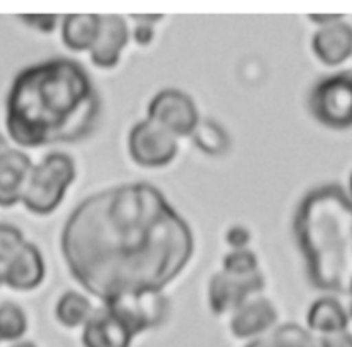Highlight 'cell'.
I'll return each mask as SVG.
<instances>
[{"label":"cell","mask_w":352,"mask_h":347,"mask_svg":"<svg viewBox=\"0 0 352 347\" xmlns=\"http://www.w3.org/2000/svg\"><path fill=\"white\" fill-rule=\"evenodd\" d=\"M69 271L102 302L124 292L164 291L195 253V236L164 192L127 182L88 196L65 220Z\"/></svg>","instance_id":"6da1fadb"},{"label":"cell","mask_w":352,"mask_h":347,"mask_svg":"<svg viewBox=\"0 0 352 347\" xmlns=\"http://www.w3.org/2000/svg\"><path fill=\"white\" fill-rule=\"evenodd\" d=\"M100 115L102 98L91 76L71 58L28 65L17 72L7 93V133L24 148L86 139Z\"/></svg>","instance_id":"7a4b0ae2"},{"label":"cell","mask_w":352,"mask_h":347,"mask_svg":"<svg viewBox=\"0 0 352 347\" xmlns=\"http://www.w3.org/2000/svg\"><path fill=\"white\" fill-rule=\"evenodd\" d=\"M296 243L309 284L318 291L349 294L352 282V198L339 184L306 192L294 213Z\"/></svg>","instance_id":"3957f363"},{"label":"cell","mask_w":352,"mask_h":347,"mask_svg":"<svg viewBox=\"0 0 352 347\" xmlns=\"http://www.w3.org/2000/svg\"><path fill=\"white\" fill-rule=\"evenodd\" d=\"M76 179V165L69 155L48 153L31 172L23 205L34 215L55 212Z\"/></svg>","instance_id":"277c9868"},{"label":"cell","mask_w":352,"mask_h":347,"mask_svg":"<svg viewBox=\"0 0 352 347\" xmlns=\"http://www.w3.org/2000/svg\"><path fill=\"white\" fill-rule=\"evenodd\" d=\"M308 105L322 126L336 131L352 127V71L318 79L309 91Z\"/></svg>","instance_id":"5b68a950"},{"label":"cell","mask_w":352,"mask_h":347,"mask_svg":"<svg viewBox=\"0 0 352 347\" xmlns=\"http://www.w3.org/2000/svg\"><path fill=\"white\" fill-rule=\"evenodd\" d=\"M134 335L155 328L167 320L170 302L160 291L124 292L103 302Z\"/></svg>","instance_id":"8992f818"},{"label":"cell","mask_w":352,"mask_h":347,"mask_svg":"<svg viewBox=\"0 0 352 347\" xmlns=\"http://www.w3.org/2000/svg\"><path fill=\"white\" fill-rule=\"evenodd\" d=\"M127 148L138 165L158 168L168 165L177 157L179 143L177 136L146 117L133 126L127 137Z\"/></svg>","instance_id":"52a82bcc"},{"label":"cell","mask_w":352,"mask_h":347,"mask_svg":"<svg viewBox=\"0 0 352 347\" xmlns=\"http://www.w3.org/2000/svg\"><path fill=\"white\" fill-rule=\"evenodd\" d=\"M148 119L160 124L174 136H191L199 124V112L188 93L175 88L158 91L148 105Z\"/></svg>","instance_id":"ba28073f"},{"label":"cell","mask_w":352,"mask_h":347,"mask_svg":"<svg viewBox=\"0 0 352 347\" xmlns=\"http://www.w3.org/2000/svg\"><path fill=\"white\" fill-rule=\"evenodd\" d=\"M265 278L261 271L250 275H236L222 270L217 271L210 280L208 301L215 315L237 311L246 304L256 292L263 291Z\"/></svg>","instance_id":"9c48e42d"},{"label":"cell","mask_w":352,"mask_h":347,"mask_svg":"<svg viewBox=\"0 0 352 347\" xmlns=\"http://www.w3.org/2000/svg\"><path fill=\"white\" fill-rule=\"evenodd\" d=\"M34 165L26 153L9 148L0 153V206L9 208L23 201Z\"/></svg>","instance_id":"30bf717a"},{"label":"cell","mask_w":352,"mask_h":347,"mask_svg":"<svg viewBox=\"0 0 352 347\" xmlns=\"http://www.w3.org/2000/svg\"><path fill=\"white\" fill-rule=\"evenodd\" d=\"M134 333L103 306L95 309L81 333L85 347H131Z\"/></svg>","instance_id":"8fae6325"},{"label":"cell","mask_w":352,"mask_h":347,"mask_svg":"<svg viewBox=\"0 0 352 347\" xmlns=\"http://www.w3.org/2000/svg\"><path fill=\"white\" fill-rule=\"evenodd\" d=\"M127 41H129V30L126 21L116 14L102 16L98 38L89 50L91 62L102 69L116 67Z\"/></svg>","instance_id":"7c38bea8"},{"label":"cell","mask_w":352,"mask_h":347,"mask_svg":"<svg viewBox=\"0 0 352 347\" xmlns=\"http://www.w3.org/2000/svg\"><path fill=\"white\" fill-rule=\"evenodd\" d=\"M311 48L320 62L329 67L344 64L352 57V26L349 23H339L323 26L313 34Z\"/></svg>","instance_id":"4fadbf2b"},{"label":"cell","mask_w":352,"mask_h":347,"mask_svg":"<svg viewBox=\"0 0 352 347\" xmlns=\"http://www.w3.org/2000/svg\"><path fill=\"white\" fill-rule=\"evenodd\" d=\"M277 318V309L270 299H253L234 311L230 318V332L237 339H253L270 330Z\"/></svg>","instance_id":"5bb4252c"},{"label":"cell","mask_w":352,"mask_h":347,"mask_svg":"<svg viewBox=\"0 0 352 347\" xmlns=\"http://www.w3.org/2000/svg\"><path fill=\"white\" fill-rule=\"evenodd\" d=\"M45 278V261L34 244L26 243L23 249L6 265L3 284L14 291H33Z\"/></svg>","instance_id":"9a60e30c"},{"label":"cell","mask_w":352,"mask_h":347,"mask_svg":"<svg viewBox=\"0 0 352 347\" xmlns=\"http://www.w3.org/2000/svg\"><path fill=\"white\" fill-rule=\"evenodd\" d=\"M308 326L311 332L325 335H337L347 332L349 326V313L336 298L316 299L308 311Z\"/></svg>","instance_id":"2e32d148"},{"label":"cell","mask_w":352,"mask_h":347,"mask_svg":"<svg viewBox=\"0 0 352 347\" xmlns=\"http://www.w3.org/2000/svg\"><path fill=\"white\" fill-rule=\"evenodd\" d=\"M100 14H67L62 19V41L72 52L91 50L100 33Z\"/></svg>","instance_id":"e0dca14e"},{"label":"cell","mask_w":352,"mask_h":347,"mask_svg":"<svg viewBox=\"0 0 352 347\" xmlns=\"http://www.w3.org/2000/svg\"><path fill=\"white\" fill-rule=\"evenodd\" d=\"M93 313L95 309H93L89 299L76 291H67L65 294H62L55 306V316H57L58 323L67 328L85 326Z\"/></svg>","instance_id":"ac0fdd59"},{"label":"cell","mask_w":352,"mask_h":347,"mask_svg":"<svg viewBox=\"0 0 352 347\" xmlns=\"http://www.w3.org/2000/svg\"><path fill=\"white\" fill-rule=\"evenodd\" d=\"M246 347H320V339H315L308 330L296 323H285L268 337L253 340Z\"/></svg>","instance_id":"d6986e66"},{"label":"cell","mask_w":352,"mask_h":347,"mask_svg":"<svg viewBox=\"0 0 352 347\" xmlns=\"http://www.w3.org/2000/svg\"><path fill=\"white\" fill-rule=\"evenodd\" d=\"M191 137L196 146L210 157H223L230 148L229 133L212 119L199 120Z\"/></svg>","instance_id":"ffe728a7"},{"label":"cell","mask_w":352,"mask_h":347,"mask_svg":"<svg viewBox=\"0 0 352 347\" xmlns=\"http://www.w3.org/2000/svg\"><path fill=\"white\" fill-rule=\"evenodd\" d=\"M28 330L26 313L14 302L0 304V340L17 342Z\"/></svg>","instance_id":"44dd1931"},{"label":"cell","mask_w":352,"mask_h":347,"mask_svg":"<svg viewBox=\"0 0 352 347\" xmlns=\"http://www.w3.org/2000/svg\"><path fill=\"white\" fill-rule=\"evenodd\" d=\"M23 232L16 225L0 223V265H7L24 247Z\"/></svg>","instance_id":"7402d4cb"},{"label":"cell","mask_w":352,"mask_h":347,"mask_svg":"<svg viewBox=\"0 0 352 347\" xmlns=\"http://www.w3.org/2000/svg\"><path fill=\"white\" fill-rule=\"evenodd\" d=\"M222 270L236 275H250L260 271V265L256 254L246 247V249H232V253L227 254L223 258Z\"/></svg>","instance_id":"603a6c76"},{"label":"cell","mask_w":352,"mask_h":347,"mask_svg":"<svg viewBox=\"0 0 352 347\" xmlns=\"http://www.w3.org/2000/svg\"><path fill=\"white\" fill-rule=\"evenodd\" d=\"M19 17L23 23L34 27V30L41 31V33H50V31H54L58 19V16H55V14H23Z\"/></svg>","instance_id":"cb8c5ba5"},{"label":"cell","mask_w":352,"mask_h":347,"mask_svg":"<svg viewBox=\"0 0 352 347\" xmlns=\"http://www.w3.org/2000/svg\"><path fill=\"white\" fill-rule=\"evenodd\" d=\"M226 239L232 249H246L251 240V232L244 225H234L227 230Z\"/></svg>","instance_id":"d4e9b609"},{"label":"cell","mask_w":352,"mask_h":347,"mask_svg":"<svg viewBox=\"0 0 352 347\" xmlns=\"http://www.w3.org/2000/svg\"><path fill=\"white\" fill-rule=\"evenodd\" d=\"M320 347H352L351 333H337V335L320 337Z\"/></svg>","instance_id":"484cf974"},{"label":"cell","mask_w":352,"mask_h":347,"mask_svg":"<svg viewBox=\"0 0 352 347\" xmlns=\"http://www.w3.org/2000/svg\"><path fill=\"white\" fill-rule=\"evenodd\" d=\"M134 40L141 47H146L153 40V27L146 21H138V26L134 27Z\"/></svg>","instance_id":"4316f807"},{"label":"cell","mask_w":352,"mask_h":347,"mask_svg":"<svg viewBox=\"0 0 352 347\" xmlns=\"http://www.w3.org/2000/svg\"><path fill=\"white\" fill-rule=\"evenodd\" d=\"M309 17H311L313 23L322 24V27L342 21V16H340V14H313V16H309Z\"/></svg>","instance_id":"83f0119b"},{"label":"cell","mask_w":352,"mask_h":347,"mask_svg":"<svg viewBox=\"0 0 352 347\" xmlns=\"http://www.w3.org/2000/svg\"><path fill=\"white\" fill-rule=\"evenodd\" d=\"M10 347H36V344L31 342V340H17Z\"/></svg>","instance_id":"f1b7e54d"},{"label":"cell","mask_w":352,"mask_h":347,"mask_svg":"<svg viewBox=\"0 0 352 347\" xmlns=\"http://www.w3.org/2000/svg\"><path fill=\"white\" fill-rule=\"evenodd\" d=\"M7 150H9V144H7L6 136L0 133V153H3V151H7Z\"/></svg>","instance_id":"f546056e"},{"label":"cell","mask_w":352,"mask_h":347,"mask_svg":"<svg viewBox=\"0 0 352 347\" xmlns=\"http://www.w3.org/2000/svg\"><path fill=\"white\" fill-rule=\"evenodd\" d=\"M3 278H6V265H0V285L3 284Z\"/></svg>","instance_id":"4dcf8cb0"},{"label":"cell","mask_w":352,"mask_h":347,"mask_svg":"<svg viewBox=\"0 0 352 347\" xmlns=\"http://www.w3.org/2000/svg\"><path fill=\"white\" fill-rule=\"evenodd\" d=\"M349 196L352 198V172H351V177H349Z\"/></svg>","instance_id":"1f68e13d"},{"label":"cell","mask_w":352,"mask_h":347,"mask_svg":"<svg viewBox=\"0 0 352 347\" xmlns=\"http://www.w3.org/2000/svg\"><path fill=\"white\" fill-rule=\"evenodd\" d=\"M347 313H349V318H352V302H351V306H349V311H347Z\"/></svg>","instance_id":"d6a6232c"},{"label":"cell","mask_w":352,"mask_h":347,"mask_svg":"<svg viewBox=\"0 0 352 347\" xmlns=\"http://www.w3.org/2000/svg\"><path fill=\"white\" fill-rule=\"evenodd\" d=\"M349 295H352V282H351V287H349Z\"/></svg>","instance_id":"836d02e7"}]
</instances>
